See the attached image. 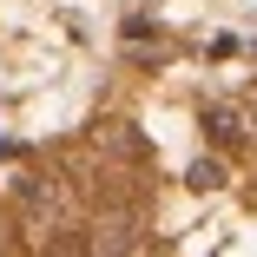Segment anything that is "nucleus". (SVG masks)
<instances>
[{
  "mask_svg": "<svg viewBox=\"0 0 257 257\" xmlns=\"http://www.w3.org/2000/svg\"><path fill=\"white\" fill-rule=\"evenodd\" d=\"M20 198L33 204V211H53V204H60V191H53L46 172H27V178H20Z\"/></svg>",
  "mask_w": 257,
  "mask_h": 257,
  "instance_id": "nucleus-1",
  "label": "nucleus"
},
{
  "mask_svg": "<svg viewBox=\"0 0 257 257\" xmlns=\"http://www.w3.org/2000/svg\"><path fill=\"white\" fill-rule=\"evenodd\" d=\"M191 185H198V191H218V185H224V165H218V159H198V165H191Z\"/></svg>",
  "mask_w": 257,
  "mask_h": 257,
  "instance_id": "nucleus-2",
  "label": "nucleus"
},
{
  "mask_svg": "<svg viewBox=\"0 0 257 257\" xmlns=\"http://www.w3.org/2000/svg\"><path fill=\"white\" fill-rule=\"evenodd\" d=\"M211 139H237V119L231 112H211Z\"/></svg>",
  "mask_w": 257,
  "mask_h": 257,
  "instance_id": "nucleus-3",
  "label": "nucleus"
}]
</instances>
